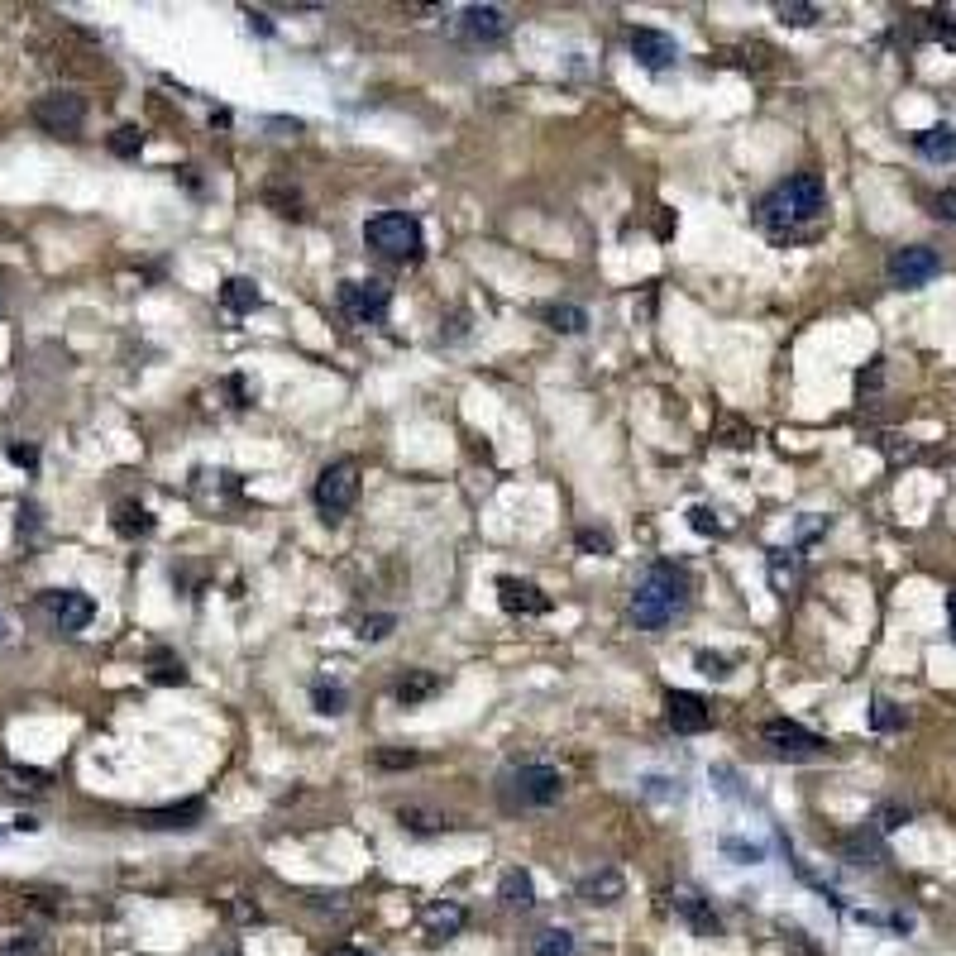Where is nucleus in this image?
<instances>
[{"mask_svg": "<svg viewBox=\"0 0 956 956\" xmlns=\"http://www.w3.org/2000/svg\"><path fill=\"white\" fill-rule=\"evenodd\" d=\"M326 956H369V952H359V947H335V952H326Z\"/></svg>", "mask_w": 956, "mask_h": 956, "instance_id": "45", "label": "nucleus"}, {"mask_svg": "<svg viewBox=\"0 0 956 956\" xmlns=\"http://www.w3.org/2000/svg\"><path fill=\"white\" fill-rule=\"evenodd\" d=\"M775 15H780L784 24H794V29H808V24H818V5H799V0L789 5V0H784Z\"/></svg>", "mask_w": 956, "mask_h": 956, "instance_id": "34", "label": "nucleus"}, {"mask_svg": "<svg viewBox=\"0 0 956 956\" xmlns=\"http://www.w3.org/2000/svg\"><path fill=\"white\" fill-rule=\"evenodd\" d=\"M29 115H34V125L48 134H77L87 125V101H82L77 91H48V96L34 101Z\"/></svg>", "mask_w": 956, "mask_h": 956, "instance_id": "7", "label": "nucleus"}, {"mask_svg": "<svg viewBox=\"0 0 956 956\" xmlns=\"http://www.w3.org/2000/svg\"><path fill=\"white\" fill-rule=\"evenodd\" d=\"M110 153H115V158H139V153H144V130H139V125H120V130L110 134Z\"/></svg>", "mask_w": 956, "mask_h": 956, "instance_id": "29", "label": "nucleus"}, {"mask_svg": "<svg viewBox=\"0 0 956 956\" xmlns=\"http://www.w3.org/2000/svg\"><path fill=\"white\" fill-rule=\"evenodd\" d=\"M545 326L560 330V335H584L588 330V311L574 302H550L545 306Z\"/></svg>", "mask_w": 956, "mask_h": 956, "instance_id": "21", "label": "nucleus"}, {"mask_svg": "<svg viewBox=\"0 0 956 956\" xmlns=\"http://www.w3.org/2000/svg\"><path fill=\"white\" fill-rule=\"evenodd\" d=\"M579 550H588V555H612V536L608 531H579Z\"/></svg>", "mask_w": 956, "mask_h": 956, "instance_id": "38", "label": "nucleus"}, {"mask_svg": "<svg viewBox=\"0 0 956 956\" xmlns=\"http://www.w3.org/2000/svg\"><path fill=\"white\" fill-rule=\"evenodd\" d=\"M627 48L646 72H665V67L679 63V44H674V34H665V29H631Z\"/></svg>", "mask_w": 956, "mask_h": 956, "instance_id": "12", "label": "nucleus"}, {"mask_svg": "<svg viewBox=\"0 0 956 956\" xmlns=\"http://www.w3.org/2000/svg\"><path fill=\"white\" fill-rule=\"evenodd\" d=\"M689 598H694L689 569H679L674 560H655V565L641 574L636 593H631V622L641 631H665L679 612L689 608Z\"/></svg>", "mask_w": 956, "mask_h": 956, "instance_id": "1", "label": "nucleus"}, {"mask_svg": "<svg viewBox=\"0 0 956 956\" xmlns=\"http://www.w3.org/2000/svg\"><path fill=\"white\" fill-rule=\"evenodd\" d=\"M311 703H316V713H326V717L345 713V689H340V684H326V679H321V684L311 689Z\"/></svg>", "mask_w": 956, "mask_h": 956, "instance_id": "30", "label": "nucleus"}, {"mask_svg": "<svg viewBox=\"0 0 956 956\" xmlns=\"http://www.w3.org/2000/svg\"><path fill=\"white\" fill-rule=\"evenodd\" d=\"M531 956H574V933L545 928V933H536V942H531Z\"/></svg>", "mask_w": 956, "mask_h": 956, "instance_id": "26", "label": "nucleus"}, {"mask_svg": "<svg viewBox=\"0 0 956 956\" xmlns=\"http://www.w3.org/2000/svg\"><path fill=\"white\" fill-rule=\"evenodd\" d=\"M498 799L507 813H531V808H550L565 799V780L560 770H550L541 761H526V765H512L502 770L498 780Z\"/></svg>", "mask_w": 956, "mask_h": 956, "instance_id": "3", "label": "nucleus"}, {"mask_svg": "<svg viewBox=\"0 0 956 956\" xmlns=\"http://www.w3.org/2000/svg\"><path fill=\"white\" fill-rule=\"evenodd\" d=\"M435 689H440V679H435L431 670H407L402 679H397V689H392V698L402 703V708H416L421 698H431Z\"/></svg>", "mask_w": 956, "mask_h": 956, "instance_id": "19", "label": "nucleus"}, {"mask_svg": "<svg viewBox=\"0 0 956 956\" xmlns=\"http://www.w3.org/2000/svg\"><path fill=\"white\" fill-rule=\"evenodd\" d=\"M364 244L383 259H416L421 254V225L407 211H383L364 225Z\"/></svg>", "mask_w": 956, "mask_h": 956, "instance_id": "4", "label": "nucleus"}, {"mask_svg": "<svg viewBox=\"0 0 956 956\" xmlns=\"http://www.w3.org/2000/svg\"><path fill=\"white\" fill-rule=\"evenodd\" d=\"M947 617H952V641H956V593H952V603H947Z\"/></svg>", "mask_w": 956, "mask_h": 956, "instance_id": "46", "label": "nucleus"}, {"mask_svg": "<svg viewBox=\"0 0 956 956\" xmlns=\"http://www.w3.org/2000/svg\"><path fill=\"white\" fill-rule=\"evenodd\" d=\"M885 273H890L894 287L913 292V287L933 283L937 273H942V259H937V249H928V244H904V249H894V254H890Z\"/></svg>", "mask_w": 956, "mask_h": 956, "instance_id": "8", "label": "nucleus"}, {"mask_svg": "<svg viewBox=\"0 0 956 956\" xmlns=\"http://www.w3.org/2000/svg\"><path fill=\"white\" fill-rule=\"evenodd\" d=\"M5 636H10V622H5V612H0V641H5Z\"/></svg>", "mask_w": 956, "mask_h": 956, "instance_id": "47", "label": "nucleus"}, {"mask_svg": "<svg viewBox=\"0 0 956 956\" xmlns=\"http://www.w3.org/2000/svg\"><path fill=\"white\" fill-rule=\"evenodd\" d=\"M498 899L512 913H531V909H536V880H531V870H522V866L507 870V875H502V885H498Z\"/></svg>", "mask_w": 956, "mask_h": 956, "instance_id": "16", "label": "nucleus"}, {"mask_svg": "<svg viewBox=\"0 0 956 956\" xmlns=\"http://www.w3.org/2000/svg\"><path fill=\"white\" fill-rule=\"evenodd\" d=\"M937 34H942V44H947V48H956V24L942 20V24H937Z\"/></svg>", "mask_w": 956, "mask_h": 956, "instance_id": "44", "label": "nucleus"}, {"mask_svg": "<svg viewBox=\"0 0 956 956\" xmlns=\"http://www.w3.org/2000/svg\"><path fill=\"white\" fill-rule=\"evenodd\" d=\"M933 216L937 220H947V225H956V187H942V192H933Z\"/></svg>", "mask_w": 956, "mask_h": 956, "instance_id": "37", "label": "nucleus"}, {"mask_svg": "<svg viewBox=\"0 0 956 956\" xmlns=\"http://www.w3.org/2000/svg\"><path fill=\"white\" fill-rule=\"evenodd\" d=\"M44 612L53 617V627L63 631V636H77V631L91 627L96 603H91L87 593H77V588H48V593H44Z\"/></svg>", "mask_w": 956, "mask_h": 956, "instance_id": "9", "label": "nucleus"}, {"mask_svg": "<svg viewBox=\"0 0 956 956\" xmlns=\"http://www.w3.org/2000/svg\"><path fill=\"white\" fill-rule=\"evenodd\" d=\"M579 899H584V904H617V899H622V875H617V870L588 875L584 885H579Z\"/></svg>", "mask_w": 956, "mask_h": 956, "instance_id": "20", "label": "nucleus"}, {"mask_svg": "<svg viewBox=\"0 0 956 956\" xmlns=\"http://www.w3.org/2000/svg\"><path fill=\"white\" fill-rule=\"evenodd\" d=\"M48 952H53V942L44 933H20L0 947V956H48Z\"/></svg>", "mask_w": 956, "mask_h": 956, "instance_id": "28", "label": "nucleus"}, {"mask_svg": "<svg viewBox=\"0 0 956 956\" xmlns=\"http://www.w3.org/2000/svg\"><path fill=\"white\" fill-rule=\"evenodd\" d=\"M498 603L512 617H541V612H550V598L531 579H517V574H502L498 579Z\"/></svg>", "mask_w": 956, "mask_h": 956, "instance_id": "14", "label": "nucleus"}, {"mask_svg": "<svg viewBox=\"0 0 956 956\" xmlns=\"http://www.w3.org/2000/svg\"><path fill=\"white\" fill-rule=\"evenodd\" d=\"M913 149L923 153L928 163H956V130L952 125H933V130L913 134Z\"/></svg>", "mask_w": 956, "mask_h": 956, "instance_id": "18", "label": "nucleus"}, {"mask_svg": "<svg viewBox=\"0 0 956 956\" xmlns=\"http://www.w3.org/2000/svg\"><path fill=\"white\" fill-rule=\"evenodd\" d=\"M827 211V192L818 173H794L761 201V225L770 235H794L799 225L818 220Z\"/></svg>", "mask_w": 956, "mask_h": 956, "instance_id": "2", "label": "nucleus"}, {"mask_svg": "<svg viewBox=\"0 0 956 956\" xmlns=\"http://www.w3.org/2000/svg\"><path fill=\"white\" fill-rule=\"evenodd\" d=\"M459 928H464V909H459V904H435V909L426 913V937H431V942H450Z\"/></svg>", "mask_w": 956, "mask_h": 956, "instance_id": "23", "label": "nucleus"}, {"mask_svg": "<svg viewBox=\"0 0 956 956\" xmlns=\"http://www.w3.org/2000/svg\"><path fill=\"white\" fill-rule=\"evenodd\" d=\"M354 502H359V464H354V459L326 464L321 478H316V507H321L326 517H345Z\"/></svg>", "mask_w": 956, "mask_h": 956, "instance_id": "6", "label": "nucleus"}, {"mask_svg": "<svg viewBox=\"0 0 956 956\" xmlns=\"http://www.w3.org/2000/svg\"><path fill=\"white\" fill-rule=\"evenodd\" d=\"M870 727H875V732H899V727H904V708L890 703V698H875V703H870Z\"/></svg>", "mask_w": 956, "mask_h": 956, "instance_id": "27", "label": "nucleus"}, {"mask_svg": "<svg viewBox=\"0 0 956 956\" xmlns=\"http://www.w3.org/2000/svg\"><path fill=\"white\" fill-rule=\"evenodd\" d=\"M388 306H392V297H388V287L383 283H345L340 287V311H345L354 326H378L383 316H388Z\"/></svg>", "mask_w": 956, "mask_h": 956, "instance_id": "10", "label": "nucleus"}, {"mask_svg": "<svg viewBox=\"0 0 956 956\" xmlns=\"http://www.w3.org/2000/svg\"><path fill=\"white\" fill-rule=\"evenodd\" d=\"M153 679H163V684H187V670H182V660H163V670L153 674Z\"/></svg>", "mask_w": 956, "mask_h": 956, "instance_id": "41", "label": "nucleus"}, {"mask_svg": "<svg viewBox=\"0 0 956 956\" xmlns=\"http://www.w3.org/2000/svg\"><path fill=\"white\" fill-rule=\"evenodd\" d=\"M904 823H909V808H899V804H885L870 813V832H894V827H904Z\"/></svg>", "mask_w": 956, "mask_h": 956, "instance_id": "33", "label": "nucleus"}, {"mask_svg": "<svg viewBox=\"0 0 956 956\" xmlns=\"http://www.w3.org/2000/svg\"><path fill=\"white\" fill-rule=\"evenodd\" d=\"M0 283H5V278H0ZM0 306H5V287H0Z\"/></svg>", "mask_w": 956, "mask_h": 956, "instance_id": "49", "label": "nucleus"}, {"mask_svg": "<svg viewBox=\"0 0 956 956\" xmlns=\"http://www.w3.org/2000/svg\"><path fill=\"white\" fill-rule=\"evenodd\" d=\"M722 856H737V866H756L765 851L751 847V842H737V837H722Z\"/></svg>", "mask_w": 956, "mask_h": 956, "instance_id": "36", "label": "nucleus"}, {"mask_svg": "<svg viewBox=\"0 0 956 956\" xmlns=\"http://www.w3.org/2000/svg\"><path fill=\"white\" fill-rule=\"evenodd\" d=\"M665 722H670L674 732L694 737V732H708V727H713V708H708V698L703 694L670 689V694H665Z\"/></svg>", "mask_w": 956, "mask_h": 956, "instance_id": "11", "label": "nucleus"}, {"mask_svg": "<svg viewBox=\"0 0 956 956\" xmlns=\"http://www.w3.org/2000/svg\"><path fill=\"white\" fill-rule=\"evenodd\" d=\"M455 34L464 44H498L502 34H507V15H502L498 5H464L455 20Z\"/></svg>", "mask_w": 956, "mask_h": 956, "instance_id": "13", "label": "nucleus"}, {"mask_svg": "<svg viewBox=\"0 0 956 956\" xmlns=\"http://www.w3.org/2000/svg\"><path fill=\"white\" fill-rule=\"evenodd\" d=\"M761 741L780 761H823L827 756V741L818 732L799 727V722H789V717H770L761 727Z\"/></svg>", "mask_w": 956, "mask_h": 956, "instance_id": "5", "label": "nucleus"}, {"mask_svg": "<svg viewBox=\"0 0 956 956\" xmlns=\"http://www.w3.org/2000/svg\"><path fill=\"white\" fill-rule=\"evenodd\" d=\"M249 29H259V34H273V20H268L263 10H249Z\"/></svg>", "mask_w": 956, "mask_h": 956, "instance_id": "43", "label": "nucleus"}, {"mask_svg": "<svg viewBox=\"0 0 956 956\" xmlns=\"http://www.w3.org/2000/svg\"><path fill=\"white\" fill-rule=\"evenodd\" d=\"M220 956H239V952H235V947H225V952H220Z\"/></svg>", "mask_w": 956, "mask_h": 956, "instance_id": "48", "label": "nucleus"}, {"mask_svg": "<svg viewBox=\"0 0 956 956\" xmlns=\"http://www.w3.org/2000/svg\"><path fill=\"white\" fill-rule=\"evenodd\" d=\"M770 579H775V588L794 584V579H799V555H794V550H775V555H770Z\"/></svg>", "mask_w": 956, "mask_h": 956, "instance_id": "31", "label": "nucleus"}, {"mask_svg": "<svg viewBox=\"0 0 956 956\" xmlns=\"http://www.w3.org/2000/svg\"><path fill=\"white\" fill-rule=\"evenodd\" d=\"M392 627H397V617H392V612H373V617L359 622V641H388Z\"/></svg>", "mask_w": 956, "mask_h": 956, "instance_id": "32", "label": "nucleus"}, {"mask_svg": "<svg viewBox=\"0 0 956 956\" xmlns=\"http://www.w3.org/2000/svg\"><path fill=\"white\" fill-rule=\"evenodd\" d=\"M674 909H679V918H684L694 933H703V937L722 933V918L713 913V899H703V894H694V890H679L674 894Z\"/></svg>", "mask_w": 956, "mask_h": 956, "instance_id": "15", "label": "nucleus"}, {"mask_svg": "<svg viewBox=\"0 0 956 956\" xmlns=\"http://www.w3.org/2000/svg\"><path fill=\"white\" fill-rule=\"evenodd\" d=\"M373 761L383 765V770H402V765H416V751H378Z\"/></svg>", "mask_w": 956, "mask_h": 956, "instance_id": "39", "label": "nucleus"}, {"mask_svg": "<svg viewBox=\"0 0 956 956\" xmlns=\"http://www.w3.org/2000/svg\"><path fill=\"white\" fill-rule=\"evenodd\" d=\"M689 526H694L698 536H713V531H717V517L708 512V507H694V512H689Z\"/></svg>", "mask_w": 956, "mask_h": 956, "instance_id": "40", "label": "nucleus"}, {"mask_svg": "<svg viewBox=\"0 0 956 956\" xmlns=\"http://www.w3.org/2000/svg\"><path fill=\"white\" fill-rule=\"evenodd\" d=\"M397 823L407 827V832H421V837H426V832H445L450 818H445V813H431V808L407 804V808H397Z\"/></svg>", "mask_w": 956, "mask_h": 956, "instance_id": "25", "label": "nucleus"}, {"mask_svg": "<svg viewBox=\"0 0 956 956\" xmlns=\"http://www.w3.org/2000/svg\"><path fill=\"white\" fill-rule=\"evenodd\" d=\"M201 818H206V804H201V799H187V804L153 808V813H144L139 823H144V827H158V832H173V827H196Z\"/></svg>", "mask_w": 956, "mask_h": 956, "instance_id": "17", "label": "nucleus"}, {"mask_svg": "<svg viewBox=\"0 0 956 956\" xmlns=\"http://www.w3.org/2000/svg\"><path fill=\"white\" fill-rule=\"evenodd\" d=\"M115 531H120L125 541H134V536H149V531H153L149 507H139V502H120V507H115Z\"/></svg>", "mask_w": 956, "mask_h": 956, "instance_id": "24", "label": "nucleus"}, {"mask_svg": "<svg viewBox=\"0 0 956 956\" xmlns=\"http://www.w3.org/2000/svg\"><path fill=\"white\" fill-rule=\"evenodd\" d=\"M694 665H698L703 674H708V679H717V684H722V679H732V660H727V655L698 651V655H694Z\"/></svg>", "mask_w": 956, "mask_h": 956, "instance_id": "35", "label": "nucleus"}, {"mask_svg": "<svg viewBox=\"0 0 956 956\" xmlns=\"http://www.w3.org/2000/svg\"><path fill=\"white\" fill-rule=\"evenodd\" d=\"M10 459H15V464H24V469H34V464H39V455H34L29 445H10Z\"/></svg>", "mask_w": 956, "mask_h": 956, "instance_id": "42", "label": "nucleus"}, {"mask_svg": "<svg viewBox=\"0 0 956 956\" xmlns=\"http://www.w3.org/2000/svg\"><path fill=\"white\" fill-rule=\"evenodd\" d=\"M259 302H263L259 287L249 283V278H225V283H220V306H225V311H235V316L254 311Z\"/></svg>", "mask_w": 956, "mask_h": 956, "instance_id": "22", "label": "nucleus"}]
</instances>
